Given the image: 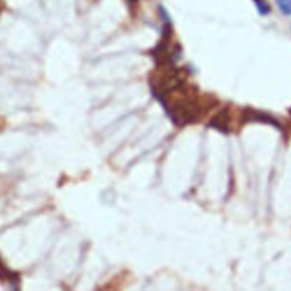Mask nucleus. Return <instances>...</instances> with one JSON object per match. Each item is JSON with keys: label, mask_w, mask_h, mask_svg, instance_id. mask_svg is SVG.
Listing matches in <instances>:
<instances>
[{"label": "nucleus", "mask_w": 291, "mask_h": 291, "mask_svg": "<svg viewBox=\"0 0 291 291\" xmlns=\"http://www.w3.org/2000/svg\"><path fill=\"white\" fill-rule=\"evenodd\" d=\"M228 113H227V109L224 108L222 112H220L217 114V115L213 118V121L211 122L210 126L212 128H214L216 130H220L221 132H228Z\"/></svg>", "instance_id": "nucleus-1"}, {"label": "nucleus", "mask_w": 291, "mask_h": 291, "mask_svg": "<svg viewBox=\"0 0 291 291\" xmlns=\"http://www.w3.org/2000/svg\"><path fill=\"white\" fill-rule=\"evenodd\" d=\"M245 117L247 119H251L253 118L254 121H261V122H264V123H269V124H272V126L274 127H278L280 128V124L278 121H275V119L271 116H268L266 115V114H264V113H261V112H255V111H248L247 113L245 112Z\"/></svg>", "instance_id": "nucleus-2"}, {"label": "nucleus", "mask_w": 291, "mask_h": 291, "mask_svg": "<svg viewBox=\"0 0 291 291\" xmlns=\"http://www.w3.org/2000/svg\"><path fill=\"white\" fill-rule=\"evenodd\" d=\"M255 3V6H256L258 13L262 15V16H266L271 12V7H269L268 3L266 0H253Z\"/></svg>", "instance_id": "nucleus-3"}, {"label": "nucleus", "mask_w": 291, "mask_h": 291, "mask_svg": "<svg viewBox=\"0 0 291 291\" xmlns=\"http://www.w3.org/2000/svg\"><path fill=\"white\" fill-rule=\"evenodd\" d=\"M277 5L284 15H291V0H277Z\"/></svg>", "instance_id": "nucleus-4"}, {"label": "nucleus", "mask_w": 291, "mask_h": 291, "mask_svg": "<svg viewBox=\"0 0 291 291\" xmlns=\"http://www.w3.org/2000/svg\"><path fill=\"white\" fill-rule=\"evenodd\" d=\"M0 277L4 278V279H10L13 277V274H10L2 263H0Z\"/></svg>", "instance_id": "nucleus-5"}, {"label": "nucleus", "mask_w": 291, "mask_h": 291, "mask_svg": "<svg viewBox=\"0 0 291 291\" xmlns=\"http://www.w3.org/2000/svg\"><path fill=\"white\" fill-rule=\"evenodd\" d=\"M129 2L130 3H134V2H136V0H129Z\"/></svg>", "instance_id": "nucleus-6"}]
</instances>
